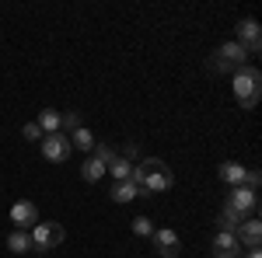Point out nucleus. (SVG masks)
I'll use <instances>...</instances> for the list:
<instances>
[{"label": "nucleus", "mask_w": 262, "mask_h": 258, "mask_svg": "<svg viewBox=\"0 0 262 258\" xmlns=\"http://www.w3.org/2000/svg\"><path fill=\"white\" fill-rule=\"evenodd\" d=\"M108 171H112V178H116V181H126V178H133V164H129V160H122L119 154L112 157V164H108Z\"/></svg>", "instance_id": "18"}, {"label": "nucleus", "mask_w": 262, "mask_h": 258, "mask_svg": "<svg viewBox=\"0 0 262 258\" xmlns=\"http://www.w3.org/2000/svg\"><path fill=\"white\" fill-rule=\"evenodd\" d=\"M7 248H11L14 255H21V251H32V238H28L25 230H11V234H7Z\"/></svg>", "instance_id": "17"}, {"label": "nucleus", "mask_w": 262, "mask_h": 258, "mask_svg": "<svg viewBox=\"0 0 262 258\" xmlns=\"http://www.w3.org/2000/svg\"><path fill=\"white\" fill-rule=\"evenodd\" d=\"M11 220L18 223V230L35 227V223H39V206H35V202H28V199H21V202L11 206Z\"/></svg>", "instance_id": "8"}, {"label": "nucleus", "mask_w": 262, "mask_h": 258, "mask_svg": "<svg viewBox=\"0 0 262 258\" xmlns=\"http://www.w3.org/2000/svg\"><path fill=\"white\" fill-rule=\"evenodd\" d=\"M248 258H262V255H259V248H252V251H248Z\"/></svg>", "instance_id": "26"}, {"label": "nucleus", "mask_w": 262, "mask_h": 258, "mask_svg": "<svg viewBox=\"0 0 262 258\" xmlns=\"http://www.w3.org/2000/svg\"><path fill=\"white\" fill-rule=\"evenodd\" d=\"M32 251H53V248H60L63 244V238H67V230H63L60 223H53V220H46V223H35L32 227Z\"/></svg>", "instance_id": "3"}, {"label": "nucleus", "mask_w": 262, "mask_h": 258, "mask_svg": "<svg viewBox=\"0 0 262 258\" xmlns=\"http://www.w3.org/2000/svg\"><path fill=\"white\" fill-rule=\"evenodd\" d=\"M150 238H154V248H158V255H164V258H175V255L182 251L179 234H175V230H168V227H164V230H154Z\"/></svg>", "instance_id": "9"}, {"label": "nucleus", "mask_w": 262, "mask_h": 258, "mask_svg": "<svg viewBox=\"0 0 262 258\" xmlns=\"http://www.w3.org/2000/svg\"><path fill=\"white\" fill-rule=\"evenodd\" d=\"M231 213H238L242 220L255 217V209H259V192H252V189H245V185H238L231 196H227V202H224Z\"/></svg>", "instance_id": "5"}, {"label": "nucleus", "mask_w": 262, "mask_h": 258, "mask_svg": "<svg viewBox=\"0 0 262 258\" xmlns=\"http://www.w3.org/2000/svg\"><path fill=\"white\" fill-rule=\"evenodd\" d=\"M137 196H140V189H137V181H133V178L116 181V185H112V199H116V202H133Z\"/></svg>", "instance_id": "13"}, {"label": "nucleus", "mask_w": 262, "mask_h": 258, "mask_svg": "<svg viewBox=\"0 0 262 258\" xmlns=\"http://www.w3.org/2000/svg\"><path fill=\"white\" fill-rule=\"evenodd\" d=\"M238 244H248V248H259V241H262V223L255 217H248L242 220V227H238Z\"/></svg>", "instance_id": "10"}, {"label": "nucleus", "mask_w": 262, "mask_h": 258, "mask_svg": "<svg viewBox=\"0 0 262 258\" xmlns=\"http://www.w3.org/2000/svg\"><path fill=\"white\" fill-rule=\"evenodd\" d=\"M35 126L42 129V136H49V133H60V112H53V108H46V112H39V119H35Z\"/></svg>", "instance_id": "14"}, {"label": "nucleus", "mask_w": 262, "mask_h": 258, "mask_svg": "<svg viewBox=\"0 0 262 258\" xmlns=\"http://www.w3.org/2000/svg\"><path fill=\"white\" fill-rule=\"evenodd\" d=\"M133 181H137V189L140 192H164V189H171V168L158 157H147L140 164H133Z\"/></svg>", "instance_id": "1"}, {"label": "nucleus", "mask_w": 262, "mask_h": 258, "mask_svg": "<svg viewBox=\"0 0 262 258\" xmlns=\"http://www.w3.org/2000/svg\"><path fill=\"white\" fill-rule=\"evenodd\" d=\"M21 136H25V139H42V129L35 126V122H28V126L21 129Z\"/></svg>", "instance_id": "25"}, {"label": "nucleus", "mask_w": 262, "mask_h": 258, "mask_svg": "<svg viewBox=\"0 0 262 258\" xmlns=\"http://www.w3.org/2000/svg\"><path fill=\"white\" fill-rule=\"evenodd\" d=\"M105 171H108V168H105L98 157H88V160L81 164V178H84V181H98Z\"/></svg>", "instance_id": "16"}, {"label": "nucleus", "mask_w": 262, "mask_h": 258, "mask_svg": "<svg viewBox=\"0 0 262 258\" xmlns=\"http://www.w3.org/2000/svg\"><path fill=\"white\" fill-rule=\"evenodd\" d=\"M39 143H42V157L53 160V164H63V160L70 157V150H74L67 133H49V136H42Z\"/></svg>", "instance_id": "6"}, {"label": "nucleus", "mask_w": 262, "mask_h": 258, "mask_svg": "<svg viewBox=\"0 0 262 258\" xmlns=\"http://www.w3.org/2000/svg\"><path fill=\"white\" fill-rule=\"evenodd\" d=\"M91 154H95L105 168H108V164H112V157H116V150H112V147H105V143H95V150H91Z\"/></svg>", "instance_id": "21"}, {"label": "nucleus", "mask_w": 262, "mask_h": 258, "mask_svg": "<svg viewBox=\"0 0 262 258\" xmlns=\"http://www.w3.org/2000/svg\"><path fill=\"white\" fill-rule=\"evenodd\" d=\"M259 185H262V175H259V171H252V168H248V171H245V189H252V192H259Z\"/></svg>", "instance_id": "23"}, {"label": "nucleus", "mask_w": 262, "mask_h": 258, "mask_svg": "<svg viewBox=\"0 0 262 258\" xmlns=\"http://www.w3.org/2000/svg\"><path fill=\"white\" fill-rule=\"evenodd\" d=\"M248 60V53H245L238 42H224L221 49L213 53V60H210V70H221V74H238Z\"/></svg>", "instance_id": "4"}, {"label": "nucleus", "mask_w": 262, "mask_h": 258, "mask_svg": "<svg viewBox=\"0 0 262 258\" xmlns=\"http://www.w3.org/2000/svg\"><path fill=\"white\" fill-rule=\"evenodd\" d=\"M238 45H242L245 53H259L262 49V32H259V21L255 18L238 21Z\"/></svg>", "instance_id": "7"}, {"label": "nucleus", "mask_w": 262, "mask_h": 258, "mask_svg": "<svg viewBox=\"0 0 262 258\" xmlns=\"http://www.w3.org/2000/svg\"><path fill=\"white\" fill-rule=\"evenodd\" d=\"M231 84H234V98L242 108H255L262 95V74L255 66H242L238 74H231Z\"/></svg>", "instance_id": "2"}, {"label": "nucleus", "mask_w": 262, "mask_h": 258, "mask_svg": "<svg viewBox=\"0 0 262 258\" xmlns=\"http://www.w3.org/2000/svg\"><path fill=\"white\" fill-rule=\"evenodd\" d=\"M133 234H140V238H150V234H154V223H150L147 217H137V220H133Z\"/></svg>", "instance_id": "22"}, {"label": "nucleus", "mask_w": 262, "mask_h": 258, "mask_svg": "<svg viewBox=\"0 0 262 258\" xmlns=\"http://www.w3.org/2000/svg\"><path fill=\"white\" fill-rule=\"evenodd\" d=\"M70 147H77V150H95V136H91V129H88V126H77V129L70 133Z\"/></svg>", "instance_id": "15"}, {"label": "nucleus", "mask_w": 262, "mask_h": 258, "mask_svg": "<svg viewBox=\"0 0 262 258\" xmlns=\"http://www.w3.org/2000/svg\"><path fill=\"white\" fill-rule=\"evenodd\" d=\"M213 255L217 258H238L242 255V244H238V238H234V234H217V238H213Z\"/></svg>", "instance_id": "11"}, {"label": "nucleus", "mask_w": 262, "mask_h": 258, "mask_svg": "<svg viewBox=\"0 0 262 258\" xmlns=\"http://www.w3.org/2000/svg\"><path fill=\"white\" fill-rule=\"evenodd\" d=\"M137 154H140V147L126 139V147H122V154H119V157H122V160H129V164H133V160H137Z\"/></svg>", "instance_id": "24"}, {"label": "nucleus", "mask_w": 262, "mask_h": 258, "mask_svg": "<svg viewBox=\"0 0 262 258\" xmlns=\"http://www.w3.org/2000/svg\"><path fill=\"white\" fill-rule=\"evenodd\" d=\"M245 171H248V168H242L238 160H224L221 164V181H227V185L238 189V185H245Z\"/></svg>", "instance_id": "12"}, {"label": "nucleus", "mask_w": 262, "mask_h": 258, "mask_svg": "<svg viewBox=\"0 0 262 258\" xmlns=\"http://www.w3.org/2000/svg\"><path fill=\"white\" fill-rule=\"evenodd\" d=\"M238 227H242V217L231 213L227 206H221V230L224 234H238Z\"/></svg>", "instance_id": "19"}, {"label": "nucleus", "mask_w": 262, "mask_h": 258, "mask_svg": "<svg viewBox=\"0 0 262 258\" xmlns=\"http://www.w3.org/2000/svg\"><path fill=\"white\" fill-rule=\"evenodd\" d=\"M77 126H84V122H81V112H67V115H60V133L67 129V136H70Z\"/></svg>", "instance_id": "20"}]
</instances>
